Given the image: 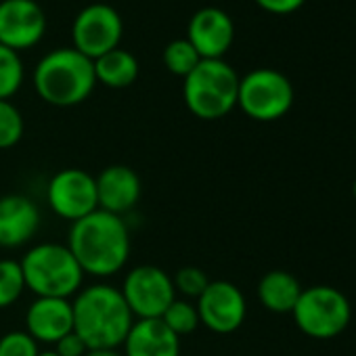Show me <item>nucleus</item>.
<instances>
[{
	"label": "nucleus",
	"instance_id": "obj_1",
	"mask_svg": "<svg viewBox=\"0 0 356 356\" xmlns=\"http://www.w3.org/2000/svg\"><path fill=\"white\" fill-rule=\"evenodd\" d=\"M67 248L84 275L111 277L120 273L130 258V233L122 216L95 210L72 222Z\"/></svg>",
	"mask_w": 356,
	"mask_h": 356
},
{
	"label": "nucleus",
	"instance_id": "obj_2",
	"mask_svg": "<svg viewBox=\"0 0 356 356\" xmlns=\"http://www.w3.org/2000/svg\"><path fill=\"white\" fill-rule=\"evenodd\" d=\"M72 310L74 333L82 337L88 350H118L134 325L122 291L105 283L80 289Z\"/></svg>",
	"mask_w": 356,
	"mask_h": 356
},
{
	"label": "nucleus",
	"instance_id": "obj_3",
	"mask_svg": "<svg viewBox=\"0 0 356 356\" xmlns=\"http://www.w3.org/2000/svg\"><path fill=\"white\" fill-rule=\"evenodd\" d=\"M34 86L42 101L55 107H74L84 103L95 86L92 59L70 49H55L44 55L34 70Z\"/></svg>",
	"mask_w": 356,
	"mask_h": 356
},
{
	"label": "nucleus",
	"instance_id": "obj_4",
	"mask_svg": "<svg viewBox=\"0 0 356 356\" xmlns=\"http://www.w3.org/2000/svg\"><path fill=\"white\" fill-rule=\"evenodd\" d=\"M26 289L38 298L70 300L82 289L84 270L63 243H38L22 258Z\"/></svg>",
	"mask_w": 356,
	"mask_h": 356
},
{
	"label": "nucleus",
	"instance_id": "obj_5",
	"mask_svg": "<svg viewBox=\"0 0 356 356\" xmlns=\"http://www.w3.org/2000/svg\"><path fill=\"white\" fill-rule=\"evenodd\" d=\"M239 76L222 59H202L185 78L183 97L200 120H220L237 105Z\"/></svg>",
	"mask_w": 356,
	"mask_h": 356
},
{
	"label": "nucleus",
	"instance_id": "obj_6",
	"mask_svg": "<svg viewBox=\"0 0 356 356\" xmlns=\"http://www.w3.org/2000/svg\"><path fill=\"white\" fill-rule=\"evenodd\" d=\"M296 325L310 337L329 339L339 335L350 323V302L348 298L329 285H316L304 289L296 308Z\"/></svg>",
	"mask_w": 356,
	"mask_h": 356
},
{
	"label": "nucleus",
	"instance_id": "obj_7",
	"mask_svg": "<svg viewBox=\"0 0 356 356\" xmlns=\"http://www.w3.org/2000/svg\"><path fill=\"white\" fill-rule=\"evenodd\" d=\"M237 105L258 122H275L293 105V86L277 70H254L239 78Z\"/></svg>",
	"mask_w": 356,
	"mask_h": 356
},
{
	"label": "nucleus",
	"instance_id": "obj_8",
	"mask_svg": "<svg viewBox=\"0 0 356 356\" xmlns=\"http://www.w3.org/2000/svg\"><path fill=\"white\" fill-rule=\"evenodd\" d=\"M120 291L132 316H136L138 321L159 318L165 312V308L176 300L172 277L153 264H143L132 268L126 275Z\"/></svg>",
	"mask_w": 356,
	"mask_h": 356
},
{
	"label": "nucleus",
	"instance_id": "obj_9",
	"mask_svg": "<svg viewBox=\"0 0 356 356\" xmlns=\"http://www.w3.org/2000/svg\"><path fill=\"white\" fill-rule=\"evenodd\" d=\"M122 34H124V22L120 13L105 3H92L84 7L76 15L72 26L74 49L92 61L118 49Z\"/></svg>",
	"mask_w": 356,
	"mask_h": 356
},
{
	"label": "nucleus",
	"instance_id": "obj_10",
	"mask_svg": "<svg viewBox=\"0 0 356 356\" xmlns=\"http://www.w3.org/2000/svg\"><path fill=\"white\" fill-rule=\"evenodd\" d=\"M47 202L59 218L70 222L92 214L99 210L95 176L80 168L59 170L47 187Z\"/></svg>",
	"mask_w": 356,
	"mask_h": 356
},
{
	"label": "nucleus",
	"instance_id": "obj_11",
	"mask_svg": "<svg viewBox=\"0 0 356 356\" xmlns=\"http://www.w3.org/2000/svg\"><path fill=\"white\" fill-rule=\"evenodd\" d=\"M47 32V15L36 0H0V44L26 51Z\"/></svg>",
	"mask_w": 356,
	"mask_h": 356
},
{
	"label": "nucleus",
	"instance_id": "obj_12",
	"mask_svg": "<svg viewBox=\"0 0 356 356\" xmlns=\"http://www.w3.org/2000/svg\"><path fill=\"white\" fill-rule=\"evenodd\" d=\"M200 323L214 333H233L245 321V298L231 281H210L206 291L195 302Z\"/></svg>",
	"mask_w": 356,
	"mask_h": 356
},
{
	"label": "nucleus",
	"instance_id": "obj_13",
	"mask_svg": "<svg viewBox=\"0 0 356 356\" xmlns=\"http://www.w3.org/2000/svg\"><path fill=\"white\" fill-rule=\"evenodd\" d=\"M187 40L202 59H222L235 40L233 19L218 7H204L193 13L187 28Z\"/></svg>",
	"mask_w": 356,
	"mask_h": 356
},
{
	"label": "nucleus",
	"instance_id": "obj_14",
	"mask_svg": "<svg viewBox=\"0 0 356 356\" xmlns=\"http://www.w3.org/2000/svg\"><path fill=\"white\" fill-rule=\"evenodd\" d=\"M40 229V210L26 195L0 197V248L15 250L36 237Z\"/></svg>",
	"mask_w": 356,
	"mask_h": 356
},
{
	"label": "nucleus",
	"instance_id": "obj_15",
	"mask_svg": "<svg viewBox=\"0 0 356 356\" xmlns=\"http://www.w3.org/2000/svg\"><path fill=\"white\" fill-rule=\"evenodd\" d=\"M97 200L99 210L122 216L130 212L140 200V178L138 174L122 163L105 168L97 178Z\"/></svg>",
	"mask_w": 356,
	"mask_h": 356
},
{
	"label": "nucleus",
	"instance_id": "obj_16",
	"mask_svg": "<svg viewBox=\"0 0 356 356\" xmlns=\"http://www.w3.org/2000/svg\"><path fill=\"white\" fill-rule=\"evenodd\" d=\"M26 327L38 343H57L74 331L72 302L61 298H36L26 312Z\"/></svg>",
	"mask_w": 356,
	"mask_h": 356
},
{
	"label": "nucleus",
	"instance_id": "obj_17",
	"mask_svg": "<svg viewBox=\"0 0 356 356\" xmlns=\"http://www.w3.org/2000/svg\"><path fill=\"white\" fill-rule=\"evenodd\" d=\"M122 346L124 356H181V337L161 318L134 321Z\"/></svg>",
	"mask_w": 356,
	"mask_h": 356
},
{
	"label": "nucleus",
	"instance_id": "obj_18",
	"mask_svg": "<svg viewBox=\"0 0 356 356\" xmlns=\"http://www.w3.org/2000/svg\"><path fill=\"white\" fill-rule=\"evenodd\" d=\"M302 291L300 281L287 270H270L258 283V298L273 312H293Z\"/></svg>",
	"mask_w": 356,
	"mask_h": 356
},
{
	"label": "nucleus",
	"instance_id": "obj_19",
	"mask_svg": "<svg viewBox=\"0 0 356 356\" xmlns=\"http://www.w3.org/2000/svg\"><path fill=\"white\" fill-rule=\"evenodd\" d=\"M97 82L109 86V88H126L136 82L138 78V61L130 51L113 49L99 59L92 61Z\"/></svg>",
	"mask_w": 356,
	"mask_h": 356
},
{
	"label": "nucleus",
	"instance_id": "obj_20",
	"mask_svg": "<svg viewBox=\"0 0 356 356\" xmlns=\"http://www.w3.org/2000/svg\"><path fill=\"white\" fill-rule=\"evenodd\" d=\"M161 59H163V65L168 72H172L174 76H181V78H187L202 61L200 53L187 38H176L170 44H165Z\"/></svg>",
	"mask_w": 356,
	"mask_h": 356
},
{
	"label": "nucleus",
	"instance_id": "obj_21",
	"mask_svg": "<svg viewBox=\"0 0 356 356\" xmlns=\"http://www.w3.org/2000/svg\"><path fill=\"white\" fill-rule=\"evenodd\" d=\"M24 84V63L17 51L0 44V101H11V97Z\"/></svg>",
	"mask_w": 356,
	"mask_h": 356
},
{
	"label": "nucleus",
	"instance_id": "obj_22",
	"mask_svg": "<svg viewBox=\"0 0 356 356\" xmlns=\"http://www.w3.org/2000/svg\"><path fill=\"white\" fill-rule=\"evenodd\" d=\"M163 321V325L176 333L178 337H183V335H189L193 333L202 323H200V312H197V306L187 302V300H174L165 312L159 316Z\"/></svg>",
	"mask_w": 356,
	"mask_h": 356
},
{
	"label": "nucleus",
	"instance_id": "obj_23",
	"mask_svg": "<svg viewBox=\"0 0 356 356\" xmlns=\"http://www.w3.org/2000/svg\"><path fill=\"white\" fill-rule=\"evenodd\" d=\"M26 291V279L17 260H0V308L13 306Z\"/></svg>",
	"mask_w": 356,
	"mask_h": 356
},
{
	"label": "nucleus",
	"instance_id": "obj_24",
	"mask_svg": "<svg viewBox=\"0 0 356 356\" xmlns=\"http://www.w3.org/2000/svg\"><path fill=\"white\" fill-rule=\"evenodd\" d=\"M24 115L11 101H0V149L15 147L24 136Z\"/></svg>",
	"mask_w": 356,
	"mask_h": 356
},
{
	"label": "nucleus",
	"instance_id": "obj_25",
	"mask_svg": "<svg viewBox=\"0 0 356 356\" xmlns=\"http://www.w3.org/2000/svg\"><path fill=\"white\" fill-rule=\"evenodd\" d=\"M172 283H174L176 291H181L187 298H195L197 300L206 291V287L210 285V279L197 266H183L181 270L174 275Z\"/></svg>",
	"mask_w": 356,
	"mask_h": 356
},
{
	"label": "nucleus",
	"instance_id": "obj_26",
	"mask_svg": "<svg viewBox=\"0 0 356 356\" xmlns=\"http://www.w3.org/2000/svg\"><path fill=\"white\" fill-rule=\"evenodd\" d=\"M38 341L28 331H9L0 337V356H38Z\"/></svg>",
	"mask_w": 356,
	"mask_h": 356
},
{
	"label": "nucleus",
	"instance_id": "obj_27",
	"mask_svg": "<svg viewBox=\"0 0 356 356\" xmlns=\"http://www.w3.org/2000/svg\"><path fill=\"white\" fill-rule=\"evenodd\" d=\"M55 352L59 356H86L88 348L86 343L82 341V337L78 333H67L65 337H61L57 343H55Z\"/></svg>",
	"mask_w": 356,
	"mask_h": 356
},
{
	"label": "nucleus",
	"instance_id": "obj_28",
	"mask_svg": "<svg viewBox=\"0 0 356 356\" xmlns=\"http://www.w3.org/2000/svg\"><path fill=\"white\" fill-rule=\"evenodd\" d=\"M256 3L268 11V13H275V15H289L293 11H298L306 0H256Z\"/></svg>",
	"mask_w": 356,
	"mask_h": 356
},
{
	"label": "nucleus",
	"instance_id": "obj_29",
	"mask_svg": "<svg viewBox=\"0 0 356 356\" xmlns=\"http://www.w3.org/2000/svg\"><path fill=\"white\" fill-rule=\"evenodd\" d=\"M86 356H124L118 350H88Z\"/></svg>",
	"mask_w": 356,
	"mask_h": 356
},
{
	"label": "nucleus",
	"instance_id": "obj_30",
	"mask_svg": "<svg viewBox=\"0 0 356 356\" xmlns=\"http://www.w3.org/2000/svg\"><path fill=\"white\" fill-rule=\"evenodd\" d=\"M38 356H59V354L55 350H47V352H40Z\"/></svg>",
	"mask_w": 356,
	"mask_h": 356
},
{
	"label": "nucleus",
	"instance_id": "obj_31",
	"mask_svg": "<svg viewBox=\"0 0 356 356\" xmlns=\"http://www.w3.org/2000/svg\"><path fill=\"white\" fill-rule=\"evenodd\" d=\"M352 193H354V200H356V181H354V187H352Z\"/></svg>",
	"mask_w": 356,
	"mask_h": 356
}]
</instances>
